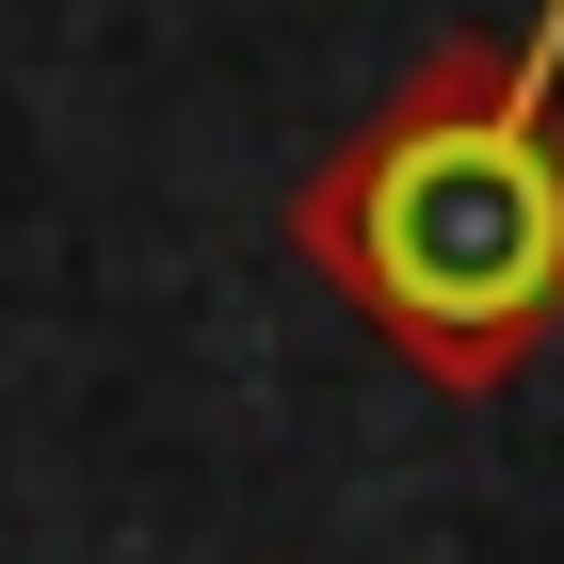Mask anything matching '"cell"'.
Instances as JSON below:
<instances>
[{
	"label": "cell",
	"mask_w": 564,
	"mask_h": 564,
	"mask_svg": "<svg viewBox=\"0 0 564 564\" xmlns=\"http://www.w3.org/2000/svg\"><path fill=\"white\" fill-rule=\"evenodd\" d=\"M291 259L420 371L484 403L564 339V48L452 33L291 177Z\"/></svg>",
	"instance_id": "6da1fadb"
}]
</instances>
